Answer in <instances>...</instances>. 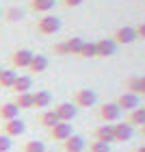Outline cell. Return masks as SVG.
<instances>
[{
  "label": "cell",
  "mask_w": 145,
  "mask_h": 152,
  "mask_svg": "<svg viewBox=\"0 0 145 152\" xmlns=\"http://www.w3.org/2000/svg\"><path fill=\"white\" fill-rule=\"evenodd\" d=\"M11 150V137L0 135V152H9Z\"/></svg>",
  "instance_id": "obj_28"
},
{
  "label": "cell",
  "mask_w": 145,
  "mask_h": 152,
  "mask_svg": "<svg viewBox=\"0 0 145 152\" xmlns=\"http://www.w3.org/2000/svg\"><path fill=\"white\" fill-rule=\"evenodd\" d=\"M30 87H33V78H30V76H20L17 74V78H15V83H13L11 89L15 94H28Z\"/></svg>",
  "instance_id": "obj_14"
},
{
  "label": "cell",
  "mask_w": 145,
  "mask_h": 152,
  "mask_svg": "<svg viewBox=\"0 0 145 152\" xmlns=\"http://www.w3.org/2000/svg\"><path fill=\"white\" fill-rule=\"evenodd\" d=\"M139 96H145V76H139Z\"/></svg>",
  "instance_id": "obj_32"
},
{
  "label": "cell",
  "mask_w": 145,
  "mask_h": 152,
  "mask_svg": "<svg viewBox=\"0 0 145 152\" xmlns=\"http://www.w3.org/2000/svg\"><path fill=\"white\" fill-rule=\"evenodd\" d=\"M72 135H74V128H72V124H70V122H59L57 126H52V128H50V139L61 141V143H63L67 137H72Z\"/></svg>",
  "instance_id": "obj_6"
},
{
  "label": "cell",
  "mask_w": 145,
  "mask_h": 152,
  "mask_svg": "<svg viewBox=\"0 0 145 152\" xmlns=\"http://www.w3.org/2000/svg\"><path fill=\"white\" fill-rule=\"evenodd\" d=\"M134 31H136V39H145V22L136 24V26H134Z\"/></svg>",
  "instance_id": "obj_29"
},
{
  "label": "cell",
  "mask_w": 145,
  "mask_h": 152,
  "mask_svg": "<svg viewBox=\"0 0 145 152\" xmlns=\"http://www.w3.org/2000/svg\"><path fill=\"white\" fill-rule=\"evenodd\" d=\"M54 113H57L59 122H72L76 117V113H78V107L74 102H61V104L54 107Z\"/></svg>",
  "instance_id": "obj_5"
},
{
  "label": "cell",
  "mask_w": 145,
  "mask_h": 152,
  "mask_svg": "<svg viewBox=\"0 0 145 152\" xmlns=\"http://www.w3.org/2000/svg\"><path fill=\"white\" fill-rule=\"evenodd\" d=\"M85 148H87V143H85V139H82L80 135H72V137H67L63 141V150L65 152H82Z\"/></svg>",
  "instance_id": "obj_13"
},
{
  "label": "cell",
  "mask_w": 145,
  "mask_h": 152,
  "mask_svg": "<svg viewBox=\"0 0 145 152\" xmlns=\"http://www.w3.org/2000/svg\"><path fill=\"white\" fill-rule=\"evenodd\" d=\"M115 104L121 109V113H123V111H134V109H139V96H136V94H130V91H123L119 98H117Z\"/></svg>",
  "instance_id": "obj_8"
},
{
  "label": "cell",
  "mask_w": 145,
  "mask_h": 152,
  "mask_svg": "<svg viewBox=\"0 0 145 152\" xmlns=\"http://www.w3.org/2000/svg\"><path fill=\"white\" fill-rule=\"evenodd\" d=\"M39 122L44 124L46 128H52V126H57V124H59V117H57V113H54V109H52V111H44V113H41Z\"/></svg>",
  "instance_id": "obj_23"
},
{
  "label": "cell",
  "mask_w": 145,
  "mask_h": 152,
  "mask_svg": "<svg viewBox=\"0 0 145 152\" xmlns=\"http://www.w3.org/2000/svg\"><path fill=\"white\" fill-rule=\"evenodd\" d=\"M82 44H85V39H82V37H72V39H67V41H65L67 54H80Z\"/></svg>",
  "instance_id": "obj_22"
},
{
  "label": "cell",
  "mask_w": 145,
  "mask_h": 152,
  "mask_svg": "<svg viewBox=\"0 0 145 152\" xmlns=\"http://www.w3.org/2000/svg\"><path fill=\"white\" fill-rule=\"evenodd\" d=\"M95 50H98V57H113L117 52V44L113 41V37L100 39V41H95Z\"/></svg>",
  "instance_id": "obj_12"
},
{
  "label": "cell",
  "mask_w": 145,
  "mask_h": 152,
  "mask_svg": "<svg viewBox=\"0 0 145 152\" xmlns=\"http://www.w3.org/2000/svg\"><path fill=\"white\" fill-rule=\"evenodd\" d=\"M17 115H20V109L13 104V102H4V104H0V120H2V122L15 120Z\"/></svg>",
  "instance_id": "obj_15"
},
{
  "label": "cell",
  "mask_w": 145,
  "mask_h": 152,
  "mask_svg": "<svg viewBox=\"0 0 145 152\" xmlns=\"http://www.w3.org/2000/svg\"><path fill=\"white\" fill-rule=\"evenodd\" d=\"M33 102H35V107L37 109H48L50 107V102H52V94L50 91H37V94H33Z\"/></svg>",
  "instance_id": "obj_17"
},
{
  "label": "cell",
  "mask_w": 145,
  "mask_h": 152,
  "mask_svg": "<svg viewBox=\"0 0 145 152\" xmlns=\"http://www.w3.org/2000/svg\"><path fill=\"white\" fill-rule=\"evenodd\" d=\"M85 0H63V7H67V9H74V7H80Z\"/></svg>",
  "instance_id": "obj_30"
},
{
  "label": "cell",
  "mask_w": 145,
  "mask_h": 152,
  "mask_svg": "<svg viewBox=\"0 0 145 152\" xmlns=\"http://www.w3.org/2000/svg\"><path fill=\"white\" fill-rule=\"evenodd\" d=\"M20 18H22V11L15 9V7H11V9L7 11V20H9V22H17Z\"/></svg>",
  "instance_id": "obj_27"
},
{
  "label": "cell",
  "mask_w": 145,
  "mask_h": 152,
  "mask_svg": "<svg viewBox=\"0 0 145 152\" xmlns=\"http://www.w3.org/2000/svg\"><path fill=\"white\" fill-rule=\"evenodd\" d=\"M93 139L95 141H102V143H113L115 141V135H113V124H102L93 130Z\"/></svg>",
  "instance_id": "obj_11"
},
{
  "label": "cell",
  "mask_w": 145,
  "mask_h": 152,
  "mask_svg": "<svg viewBox=\"0 0 145 152\" xmlns=\"http://www.w3.org/2000/svg\"><path fill=\"white\" fill-rule=\"evenodd\" d=\"M22 152H46V146L41 141H26L24 143V148H22Z\"/></svg>",
  "instance_id": "obj_25"
},
{
  "label": "cell",
  "mask_w": 145,
  "mask_h": 152,
  "mask_svg": "<svg viewBox=\"0 0 145 152\" xmlns=\"http://www.w3.org/2000/svg\"><path fill=\"white\" fill-rule=\"evenodd\" d=\"M126 122L130 126H143L145 124V109H134V111H130Z\"/></svg>",
  "instance_id": "obj_20"
},
{
  "label": "cell",
  "mask_w": 145,
  "mask_h": 152,
  "mask_svg": "<svg viewBox=\"0 0 145 152\" xmlns=\"http://www.w3.org/2000/svg\"><path fill=\"white\" fill-rule=\"evenodd\" d=\"M0 15H2V11H0Z\"/></svg>",
  "instance_id": "obj_36"
},
{
  "label": "cell",
  "mask_w": 145,
  "mask_h": 152,
  "mask_svg": "<svg viewBox=\"0 0 145 152\" xmlns=\"http://www.w3.org/2000/svg\"><path fill=\"white\" fill-rule=\"evenodd\" d=\"M113 41L117 46L123 44V46H128V44H134L136 41V31H134V26H119L115 33H113Z\"/></svg>",
  "instance_id": "obj_2"
},
{
  "label": "cell",
  "mask_w": 145,
  "mask_h": 152,
  "mask_svg": "<svg viewBox=\"0 0 145 152\" xmlns=\"http://www.w3.org/2000/svg\"><path fill=\"white\" fill-rule=\"evenodd\" d=\"M54 52H57V54H67V46H65V41H61V44L54 46Z\"/></svg>",
  "instance_id": "obj_31"
},
{
  "label": "cell",
  "mask_w": 145,
  "mask_h": 152,
  "mask_svg": "<svg viewBox=\"0 0 145 152\" xmlns=\"http://www.w3.org/2000/svg\"><path fill=\"white\" fill-rule=\"evenodd\" d=\"M57 0H30V7L33 11H39V13H48L50 9H54Z\"/></svg>",
  "instance_id": "obj_21"
},
{
  "label": "cell",
  "mask_w": 145,
  "mask_h": 152,
  "mask_svg": "<svg viewBox=\"0 0 145 152\" xmlns=\"http://www.w3.org/2000/svg\"><path fill=\"white\" fill-rule=\"evenodd\" d=\"M132 152H145V146H136V148H134Z\"/></svg>",
  "instance_id": "obj_33"
},
{
  "label": "cell",
  "mask_w": 145,
  "mask_h": 152,
  "mask_svg": "<svg viewBox=\"0 0 145 152\" xmlns=\"http://www.w3.org/2000/svg\"><path fill=\"white\" fill-rule=\"evenodd\" d=\"M141 135L145 137V124H143V126H141Z\"/></svg>",
  "instance_id": "obj_34"
},
{
  "label": "cell",
  "mask_w": 145,
  "mask_h": 152,
  "mask_svg": "<svg viewBox=\"0 0 145 152\" xmlns=\"http://www.w3.org/2000/svg\"><path fill=\"white\" fill-rule=\"evenodd\" d=\"M78 57H85V59H93V57H98V50H95V41H85Z\"/></svg>",
  "instance_id": "obj_24"
},
{
  "label": "cell",
  "mask_w": 145,
  "mask_h": 152,
  "mask_svg": "<svg viewBox=\"0 0 145 152\" xmlns=\"http://www.w3.org/2000/svg\"><path fill=\"white\" fill-rule=\"evenodd\" d=\"M0 74H2V65H0Z\"/></svg>",
  "instance_id": "obj_35"
},
{
  "label": "cell",
  "mask_w": 145,
  "mask_h": 152,
  "mask_svg": "<svg viewBox=\"0 0 145 152\" xmlns=\"http://www.w3.org/2000/svg\"><path fill=\"white\" fill-rule=\"evenodd\" d=\"M33 54L28 48H22V50H15L11 54V65L13 67H28L30 65V61H33Z\"/></svg>",
  "instance_id": "obj_9"
},
{
  "label": "cell",
  "mask_w": 145,
  "mask_h": 152,
  "mask_svg": "<svg viewBox=\"0 0 145 152\" xmlns=\"http://www.w3.org/2000/svg\"><path fill=\"white\" fill-rule=\"evenodd\" d=\"M13 104L17 109H35V102H33V94H17L15 100H13Z\"/></svg>",
  "instance_id": "obj_18"
},
{
  "label": "cell",
  "mask_w": 145,
  "mask_h": 152,
  "mask_svg": "<svg viewBox=\"0 0 145 152\" xmlns=\"http://www.w3.org/2000/svg\"><path fill=\"white\" fill-rule=\"evenodd\" d=\"M46 152H48V150H46Z\"/></svg>",
  "instance_id": "obj_37"
},
{
  "label": "cell",
  "mask_w": 145,
  "mask_h": 152,
  "mask_svg": "<svg viewBox=\"0 0 145 152\" xmlns=\"http://www.w3.org/2000/svg\"><path fill=\"white\" fill-rule=\"evenodd\" d=\"M48 63H50V61H48L46 54H35L33 61H30V65H28V70L33 74H41L44 70H48Z\"/></svg>",
  "instance_id": "obj_16"
},
{
  "label": "cell",
  "mask_w": 145,
  "mask_h": 152,
  "mask_svg": "<svg viewBox=\"0 0 145 152\" xmlns=\"http://www.w3.org/2000/svg\"><path fill=\"white\" fill-rule=\"evenodd\" d=\"M59 28H61V20L54 15H44L37 22V31L41 35H54V33H59Z\"/></svg>",
  "instance_id": "obj_3"
},
{
  "label": "cell",
  "mask_w": 145,
  "mask_h": 152,
  "mask_svg": "<svg viewBox=\"0 0 145 152\" xmlns=\"http://www.w3.org/2000/svg\"><path fill=\"white\" fill-rule=\"evenodd\" d=\"M98 117L104 124H115V122H119V117H121V109L115 104V102H106V104H102L98 109Z\"/></svg>",
  "instance_id": "obj_1"
},
{
  "label": "cell",
  "mask_w": 145,
  "mask_h": 152,
  "mask_svg": "<svg viewBox=\"0 0 145 152\" xmlns=\"http://www.w3.org/2000/svg\"><path fill=\"white\" fill-rule=\"evenodd\" d=\"M95 102H98V94L93 91V89H78V91L74 94V104L76 107H93Z\"/></svg>",
  "instance_id": "obj_4"
},
{
  "label": "cell",
  "mask_w": 145,
  "mask_h": 152,
  "mask_svg": "<svg viewBox=\"0 0 145 152\" xmlns=\"http://www.w3.org/2000/svg\"><path fill=\"white\" fill-rule=\"evenodd\" d=\"M15 78H17L15 70H2V74H0V87L2 89H11L13 83H15Z\"/></svg>",
  "instance_id": "obj_19"
},
{
  "label": "cell",
  "mask_w": 145,
  "mask_h": 152,
  "mask_svg": "<svg viewBox=\"0 0 145 152\" xmlns=\"http://www.w3.org/2000/svg\"><path fill=\"white\" fill-rule=\"evenodd\" d=\"M113 135H115V141H130L134 135V126H130L128 122H115Z\"/></svg>",
  "instance_id": "obj_7"
},
{
  "label": "cell",
  "mask_w": 145,
  "mask_h": 152,
  "mask_svg": "<svg viewBox=\"0 0 145 152\" xmlns=\"http://www.w3.org/2000/svg\"><path fill=\"white\" fill-rule=\"evenodd\" d=\"M89 152H110V146L102 141H91L89 143Z\"/></svg>",
  "instance_id": "obj_26"
},
{
  "label": "cell",
  "mask_w": 145,
  "mask_h": 152,
  "mask_svg": "<svg viewBox=\"0 0 145 152\" xmlns=\"http://www.w3.org/2000/svg\"><path fill=\"white\" fill-rule=\"evenodd\" d=\"M22 133H26V124L20 120V117L9 120V122L2 124V135H7V137H17V135H22Z\"/></svg>",
  "instance_id": "obj_10"
}]
</instances>
